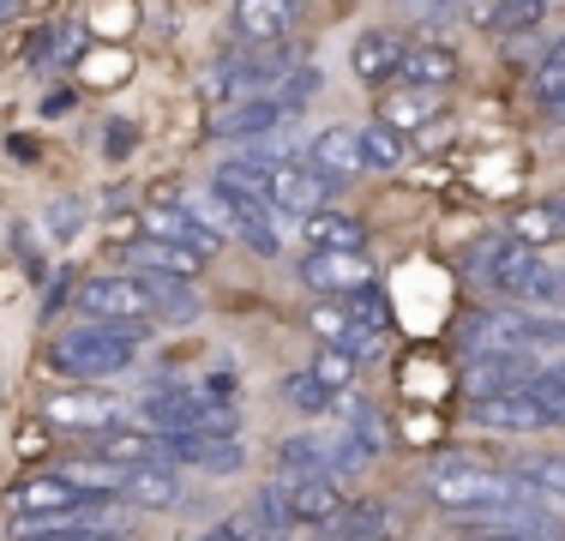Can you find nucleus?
Instances as JSON below:
<instances>
[{
    "label": "nucleus",
    "mask_w": 565,
    "mask_h": 541,
    "mask_svg": "<svg viewBox=\"0 0 565 541\" xmlns=\"http://www.w3.org/2000/svg\"><path fill=\"white\" fill-rule=\"evenodd\" d=\"M139 337L145 331H120V325H73L49 343V368L55 373H73V379H109V373H127L132 356H139Z\"/></svg>",
    "instance_id": "obj_1"
},
{
    "label": "nucleus",
    "mask_w": 565,
    "mask_h": 541,
    "mask_svg": "<svg viewBox=\"0 0 565 541\" xmlns=\"http://www.w3.org/2000/svg\"><path fill=\"white\" fill-rule=\"evenodd\" d=\"M469 356H542V349H565V319L559 314H523V307H488L463 325Z\"/></svg>",
    "instance_id": "obj_2"
},
{
    "label": "nucleus",
    "mask_w": 565,
    "mask_h": 541,
    "mask_svg": "<svg viewBox=\"0 0 565 541\" xmlns=\"http://www.w3.org/2000/svg\"><path fill=\"white\" fill-rule=\"evenodd\" d=\"M427 499L451 518L463 511H481V506H505V499H535L530 487L518 481V469H488V464H439L427 476Z\"/></svg>",
    "instance_id": "obj_3"
},
{
    "label": "nucleus",
    "mask_w": 565,
    "mask_h": 541,
    "mask_svg": "<svg viewBox=\"0 0 565 541\" xmlns=\"http://www.w3.org/2000/svg\"><path fill=\"white\" fill-rule=\"evenodd\" d=\"M211 193L228 205V216H235V241H247L253 253H265V259H277L282 253V235H277V211L265 205V193H253L241 174L217 169L211 174Z\"/></svg>",
    "instance_id": "obj_4"
},
{
    "label": "nucleus",
    "mask_w": 565,
    "mask_h": 541,
    "mask_svg": "<svg viewBox=\"0 0 565 541\" xmlns=\"http://www.w3.org/2000/svg\"><path fill=\"white\" fill-rule=\"evenodd\" d=\"M78 314L90 325H120V331H151V301L139 277H90L78 283Z\"/></svg>",
    "instance_id": "obj_5"
},
{
    "label": "nucleus",
    "mask_w": 565,
    "mask_h": 541,
    "mask_svg": "<svg viewBox=\"0 0 565 541\" xmlns=\"http://www.w3.org/2000/svg\"><path fill=\"white\" fill-rule=\"evenodd\" d=\"M43 422L73 427V433H109V427H127V403L103 385H78V391H66V397L43 403Z\"/></svg>",
    "instance_id": "obj_6"
},
{
    "label": "nucleus",
    "mask_w": 565,
    "mask_h": 541,
    "mask_svg": "<svg viewBox=\"0 0 565 541\" xmlns=\"http://www.w3.org/2000/svg\"><path fill=\"white\" fill-rule=\"evenodd\" d=\"M301 283L319 295V301H343V295L373 289V265H367V253H307Z\"/></svg>",
    "instance_id": "obj_7"
},
{
    "label": "nucleus",
    "mask_w": 565,
    "mask_h": 541,
    "mask_svg": "<svg viewBox=\"0 0 565 541\" xmlns=\"http://www.w3.org/2000/svg\"><path fill=\"white\" fill-rule=\"evenodd\" d=\"M326 199H331V181H319L307 162H277L271 157V169H265V205H271L277 216L282 211L313 216V211H326Z\"/></svg>",
    "instance_id": "obj_8"
},
{
    "label": "nucleus",
    "mask_w": 565,
    "mask_h": 541,
    "mask_svg": "<svg viewBox=\"0 0 565 541\" xmlns=\"http://www.w3.org/2000/svg\"><path fill=\"white\" fill-rule=\"evenodd\" d=\"M169 457L174 464H199L211 469V476H235L241 464H247V445H241V433H163Z\"/></svg>",
    "instance_id": "obj_9"
},
{
    "label": "nucleus",
    "mask_w": 565,
    "mask_h": 541,
    "mask_svg": "<svg viewBox=\"0 0 565 541\" xmlns=\"http://www.w3.org/2000/svg\"><path fill=\"white\" fill-rule=\"evenodd\" d=\"M228 530H235L241 541H295V530L301 523L289 518V499H282V487L277 481H265L259 494L247 499V506L228 518Z\"/></svg>",
    "instance_id": "obj_10"
},
{
    "label": "nucleus",
    "mask_w": 565,
    "mask_h": 541,
    "mask_svg": "<svg viewBox=\"0 0 565 541\" xmlns=\"http://www.w3.org/2000/svg\"><path fill=\"white\" fill-rule=\"evenodd\" d=\"M535 373H542L535 356H505V349H493V356H469L463 391H469V403L476 397H505V391H523Z\"/></svg>",
    "instance_id": "obj_11"
},
{
    "label": "nucleus",
    "mask_w": 565,
    "mask_h": 541,
    "mask_svg": "<svg viewBox=\"0 0 565 541\" xmlns=\"http://www.w3.org/2000/svg\"><path fill=\"white\" fill-rule=\"evenodd\" d=\"M403 54H409L403 31H392V24H373V31L355 36V49H349V66H355L361 85H392V78L403 73Z\"/></svg>",
    "instance_id": "obj_12"
},
{
    "label": "nucleus",
    "mask_w": 565,
    "mask_h": 541,
    "mask_svg": "<svg viewBox=\"0 0 565 541\" xmlns=\"http://www.w3.org/2000/svg\"><path fill=\"white\" fill-rule=\"evenodd\" d=\"M535 265H542V253L523 247V241H493V247H481V259H476L481 283H488V289H500V295H511V301H523Z\"/></svg>",
    "instance_id": "obj_13"
},
{
    "label": "nucleus",
    "mask_w": 565,
    "mask_h": 541,
    "mask_svg": "<svg viewBox=\"0 0 565 541\" xmlns=\"http://www.w3.org/2000/svg\"><path fill=\"white\" fill-rule=\"evenodd\" d=\"M139 235L145 241H169V247H186V253H199V259H211V253L223 247L217 235H205V229L193 223L186 205H145L139 211Z\"/></svg>",
    "instance_id": "obj_14"
},
{
    "label": "nucleus",
    "mask_w": 565,
    "mask_h": 541,
    "mask_svg": "<svg viewBox=\"0 0 565 541\" xmlns=\"http://www.w3.org/2000/svg\"><path fill=\"white\" fill-rule=\"evenodd\" d=\"M282 499H289V518L295 523H319V530H331V523L349 511V499L338 494V476H301V481H277Z\"/></svg>",
    "instance_id": "obj_15"
},
{
    "label": "nucleus",
    "mask_w": 565,
    "mask_h": 541,
    "mask_svg": "<svg viewBox=\"0 0 565 541\" xmlns=\"http://www.w3.org/2000/svg\"><path fill=\"white\" fill-rule=\"evenodd\" d=\"M469 415H476V427H488V433H542V427H554V422H547V410L530 397V391L476 397V403H469Z\"/></svg>",
    "instance_id": "obj_16"
},
{
    "label": "nucleus",
    "mask_w": 565,
    "mask_h": 541,
    "mask_svg": "<svg viewBox=\"0 0 565 541\" xmlns=\"http://www.w3.org/2000/svg\"><path fill=\"white\" fill-rule=\"evenodd\" d=\"M307 169L319 174V181L343 187L361 174V132L355 127H326L313 145H307Z\"/></svg>",
    "instance_id": "obj_17"
},
{
    "label": "nucleus",
    "mask_w": 565,
    "mask_h": 541,
    "mask_svg": "<svg viewBox=\"0 0 565 541\" xmlns=\"http://www.w3.org/2000/svg\"><path fill=\"white\" fill-rule=\"evenodd\" d=\"M301 19V0H235V31L241 43H282Z\"/></svg>",
    "instance_id": "obj_18"
},
{
    "label": "nucleus",
    "mask_w": 565,
    "mask_h": 541,
    "mask_svg": "<svg viewBox=\"0 0 565 541\" xmlns=\"http://www.w3.org/2000/svg\"><path fill=\"white\" fill-rule=\"evenodd\" d=\"M282 115H289V108H282L271 91H253V97H235L228 108H217L211 127H217V139H259V132H271Z\"/></svg>",
    "instance_id": "obj_19"
},
{
    "label": "nucleus",
    "mask_w": 565,
    "mask_h": 541,
    "mask_svg": "<svg viewBox=\"0 0 565 541\" xmlns=\"http://www.w3.org/2000/svg\"><path fill=\"white\" fill-rule=\"evenodd\" d=\"M90 457L120 464V469H139V464H163L169 445H163V433H151V427H109V433H97Z\"/></svg>",
    "instance_id": "obj_20"
},
{
    "label": "nucleus",
    "mask_w": 565,
    "mask_h": 541,
    "mask_svg": "<svg viewBox=\"0 0 565 541\" xmlns=\"http://www.w3.org/2000/svg\"><path fill=\"white\" fill-rule=\"evenodd\" d=\"M132 277H139L145 301H151V319H163V325H193L199 307H205L186 277H163V270H132Z\"/></svg>",
    "instance_id": "obj_21"
},
{
    "label": "nucleus",
    "mask_w": 565,
    "mask_h": 541,
    "mask_svg": "<svg viewBox=\"0 0 565 541\" xmlns=\"http://www.w3.org/2000/svg\"><path fill=\"white\" fill-rule=\"evenodd\" d=\"M181 476H174L169 464H139L127 469V487H120V499H127L132 511H174L181 506Z\"/></svg>",
    "instance_id": "obj_22"
},
{
    "label": "nucleus",
    "mask_w": 565,
    "mask_h": 541,
    "mask_svg": "<svg viewBox=\"0 0 565 541\" xmlns=\"http://www.w3.org/2000/svg\"><path fill=\"white\" fill-rule=\"evenodd\" d=\"M85 506L78 487H66L61 476H31L12 487V518H61V511Z\"/></svg>",
    "instance_id": "obj_23"
},
{
    "label": "nucleus",
    "mask_w": 565,
    "mask_h": 541,
    "mask_svg": "<svg viewBox=\"0 0 565 541\" xmlns=\"http://www.w3.org/2000/svg\"><path fill=\"white\" fill-rule=\"evenodd\" d=\"M301 229H307V247L313 253H361L367 247V223L349 216V211H331V205L301 216Z\"/></svg>",
    "instance_id": "obj_24"
},
{
    "label": "nucleus",
    "mask_w": 565,
    "mask_h": 541,
    "mask_svg": "<svg viewBox=\"0 0 565 541\" xmlns=\"http://www.w3.org/2000/svg\"><path fill=\"white\" fill-rule=\"evenodd\" d=\"M457 73H463L457 49H446V43H409L397 78H403V85H422V91H446V85H457Z\"/></svg>",
    "instance_id": "obj_25"
},
{
    "label": "nucleus",
    "mask_w": 565,
    "mask_h": 541,
    "mask_svg": "<svg viewBox=\"0 0 565 541\" xmlns=\"http://www.w3.org/2000/svg\"><path fill=\"white\" fill-rule=\"evenodd\" d=\"M380 120H385L392 132L427 127V120H439V91H422V85H397V91H385Z\"/></svg>",
    "instance_id": "obj_26"
},
{
    "label": "nucleus",
    "mask_w": 565,
    "mask_h": 541,
    "mask_svg": "<svg viewBox=\"0 0 565 541\" xmlns=\"http://www.w3.org/2000/svg\"><path fill=\"white\" fill-rule=\"evenodd\" d=\"M277 481H301V476H331V457H326V439L313 433H295V439H277Z\"/></svg>",
    "instance_id": "obj_27"
},
{
    "label": "nucleus",
    "mask_w": 565,
    "mask_h": 541,
    "mask_svg": "<svg viewBox=\"0 0 565 541\" xmlns=\"http://www.w3.org/2000/svg\"><path fill=\"white\" fill-rule=\"evenodd\" d=\"M199 410H205V397H193V391H157V397L139 403V415H145V427H151V433H181V427H193Z\"/></svg>",
    "instance_id": "obj_28"
},
{
    "label": "nucleus",
    "mask_w": 565,
    "mask_h": 541,
    "mask_svg": "<svg viewBox=\"0 0 565 541\" xmlns=\"http://www.w3.org/2000/svg\"><path fill=\"white\" fill-rule=\"evenodd\" d=\"M127 259H132V270H163V277H199V265H205L199 253L169 247V241H132Z\"/></svg>",
    "instance_id": "obj_29"
},
{
    "label": "nucleus",
    "mask_w": 565,
    "mask_h": 541,
    "mask_svg": "<svg viewBox=\"0 0 565 541\" xmlns=\"http://www.w3.org/2000/svg\"><path fill=\"white\" fill-rule=\"evenodd\" d=\"M338 415H343V433H349V439H355L367 457H380V452H385L380 403H367V397H338Z\"/></svg>",
    "instance_id": "obj_30"
},
{
    "label": "nucleus",
    "mask_w": 565,
    "mask_h": 541,
    "mask_svg": "<svg viewBox=\"0 0 565 541\" xmlns=\"http://www.w3.org/2000/svg\"><path fill=\"white\" fill-rule=\"evenodd\" d=\"M565 235V223H559V211L554 205H523V211H511V241H523V247H554V241Z\"/></svg>",
    "instance_id": "obj_31"
},
{
    "label": "nucleus",
    "mask_w": 565,
    "mask_h": 541,
    "mask_svg": "<svg viewBox=\"0 0 565 541\" xmlns=\"http://www.w3.org/2000/svg\"><path fill=\"white\" fill-rule=\"evenodd\" d=\"M403 132H392L385 120H373V127H361V169H380V174H392L403 169Z\"/></svg>",
    "instance_id": "obj_32"
},
{
    "label": "nucleus",
    "mask_w": 565,
    "mask_h": 541,
    "mask_svg": "<svg viewBox=\"0 0 565 541\" xmlns=\"http://www.w3.org/2000/svg\"><path fill=\"white\" fill-rule=\"evenodd\" d=\"M535 97H542V108L554 120H565V36L535 61Z\"/></svg>",
    "instance_id": "obj_33"
},
{
    "label": "nucleus",
    "mask_w": 565,
    "mask_h": 541,
    "mask_svg": "<svg viewBox=\"0 0 565 541\" xmlns=\"http://www.w3.org/2000/svg\"><path fill=\"white\" fill-rule=\"evenodd\" d=\"M518 481L530 487V494H554V499H565V457H554V452L523 457V464H518Z\"/></svg>",
    "instance_id": "obj_34"
},
{
    "label": "nucleus",
    "mask_w": 565,
    "mask_h": 541,
    "mask_svg": "<svg viewBox=\"0 0 565 541\" xmlns=\"http://www.w3.org/2000/svg\"><path fill=\"white\" fill-rule=\"evenodd\" d=\"M282 403L301 410V415H331V403H338V397H331L313 373H289V379H282Z\"/></svg>",
    "instance_id": "obj_35"
},
{
    "label": "nucleus",
    "mask_w": 565,
    "mask_h": 541,
    "mask_svg": "<svg viewBox=\"0 0 565 541\" xmlns=\"http://www.w3.org/2000/svg\"><path fill=\"white\" fill-rule=\"evenodd\" d=\"M307 373H313L319 385L338 397V391H349V379H355V356H349V349H338V343H326V349L313 356V368H307Z\"/></svg>",
    "instance_id": "obj_36"
},
{
    "label": "nucleus",
    "mask_w": 565,
    "mask_h": 541,
    "mask_svg": "<svg viewBox=\"0 0 565 541\" xmlns=\"http://www.w3.org/2000/svg\"><path fill=\"white\" fill-rule=\"evenodd\" d=\"M523 391H530V397L547 410V422L565 427V361H559V368H542V373H535Z\"/></svg>",
    "instance_id": "obj_37"
},
{
    "label": "nucleus",
    "mask_w": 565,
    "mask_h": 541,
    "mask_svg": "<svg viewBox=\"0 0 565 541\" xmlns=\"http://www.w3.org/2000/svg\"><path fill=\"white\" fill-rule=\"evenodd\" d=\"M186 211H193V223L205 229V235H217V241L235 235V216H228V205L217 193H211V199H186Z\"/></svg>",
    "instance_id": "obj_38"
},
{
    "label": "nucleus",
    "mask_w": 565,
    "mask_h": 541,
    "mask_svg": "<svg viewBox=\"0 0 565 541\" xmlns=\"http://www.w3.org/2000/svg\"><path fill=\"white\" fill-rule=\"evenodd\" d=\"M457 19H469L476 31H500V19H505V0H463V12Z\"/></svg>",
    "instance_id": "obj_39"
},
{
    "label": "nucleus",
    "mask_w": 565,
    "mask_h": 541,
    "mask_svg": "<svg viewBox=\"0 0 565 541\" xmlns=\"http://www.w3.org/2000/svg\"><path fill=\"white\" fill-rule=\"evenodd\" d=\"M397 7L422 24H439V19H451V12H463V0H397Z\"/></svg>",
    "instance_id": "obj_40"
},
{
    "label": "nucleus",
    "mask_w": 565,
    "mask_h": 541,
    "mask_svg": "<svg viewBox=\"0 0 565 541\" xmlns=\"http://www.w3.org/2000/svg\"><path fill=\"white\" fill-rule=\"evenodd\" d=\"M535 19H542V0H505L500 31H518V24H535Z\"/></svg>",
    "instance_id": "obj_41"
},
{
    "label": "nucleus",
    "mask_w": 565,
    "mask_h": 541,
    "mask_svg": "<svg viewBox=\"0 0 565 541\" xmlns=\"http://www.w3.org/2000/svg\"><path fill=\"white\" fill-rule=\"evenodd\" d=\"M193 541H241V535L228 530V523H217V530H205V535H193Z\"/></svg>",
    "instance_id": "obj_42"
},
{
    "label": "nucleus",
    "mask_w": 565,
    "mask_h": 541,
    "mask_svg": "<svg viewBox=\"0 0 565 541\" xmlns=\"http://www.w3.org/2000/svg\"><path fill=\"white\" fill-rule=\"evenodd\" d=\"M476 541H542V535H476Z\"/></svg>",
    "instance_id": "obj_43"
},
{
    "label": "nucleus",
    "mask_w": 565,
    "mask_h": 541,
    "mask_svg": "<svg viewBox=\"0 0 565 541\" xmlns=\"http://www.w3.org/2000/svg\"><path fill=\"white\" fill-rule=\"evenodd\" d=\"M547 205H554V211H559V223H565V193H559V199H547Z\"/></svg>",
    "instance_id": "obj_44"
},
{
    "label": "nucleus",
    "mask_w": 565,
    "mask_h": 541,
    "mask_svg": "<svg viewBox=\"0 0 565 541\" xmlns=\"http://www.w3.org/2000/svg\"><path fill=\"white\" fill-rule=\"evenodd\" d=\"M55 541H103V535H55Z\"/></svg>",
    "instance_id": "obj_45"
}]
</instances>
